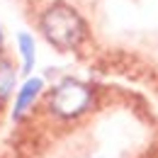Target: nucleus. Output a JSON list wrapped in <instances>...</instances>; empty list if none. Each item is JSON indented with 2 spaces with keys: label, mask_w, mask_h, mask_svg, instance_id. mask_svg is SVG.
Instances as JSON below:
<instances>
[{
  "label": "nucleus",
  "mask_w": 158,
  "mask_h": 158,
  "mask_svg": "<svg viewBox=\"0 0 158 158\" xmlns=\"http://www.w3.org/2000/svg\"><path fill=\"white\" fill-rule=\"evenodd\" d=\"M39 29L44 39L51 46H56L59 51H71L78 49L85 34H88V24L80 17V12L68 5V2H51L39 17Z\"/></svg>",
  "instance_id": "1"
},
{
  "label": "nucleus",
  "mask_w": 158,
  "mask_h": 158,
  "mask_svg": "<svg viewBox=\"0 0 158 158\" xmlns=\"http://www.w3.org/2000/svg\"><path fill=\"white\" fill-rule=\"evenodd\" d=\"M90 102H93V90L85 83L66 78L51 90L49 107H51V112L56 117L73 119V117H78V114H83L90 107Z\"/></svg>",
  "instance_id": "2"
},
{
  "label": "nucleus",
  "mask_w": 158,
  "mask_h": 158,
  "mask_svg": "<svg viewBox=\"0 0 158 158\" xmlns=\"http://www.w3.org/2000/svg\"><path fill=\"white\" fill-rule=\"evenodd\" d=\"M41 88H44V80L41 78H29L24 80V85L20 88V93H17V100H15V119H20L29 107H32V102L39 98Z\"/></svg>",
  "instance_id": "3"
},
{
  "label": "nucleus",
  "mask_w": 158,
  "mask_h": 158,
  "mask_svg": "<svg viewBox=\"0 0 158 158\" xmlns=\"http://www.w3.org/2000/svg\"><path fill=\"white\" fill-rule=\"evenodd\" d=\"M17 49H20V56H22V71H24V73H32L34 61H37L34 37H32L29 32H20V34H17Z\"/></svg>",
  "instance_id": "4"
},
{
  "label": "nucleus",
  "mask_w": 158,
  "mask_h": 158,
  "mask_svg": "<svg viewBox=\"0 0 158 158\" xmlns=\"http://www.w3.org/2000/svg\"><path fill=\"white\" fill-rule=\"evenodd\" d=\"M15 80H17V71H15L12 61L0 54V100H7L12 95Z\"/></svg>",
  "instance_id": "5"
},
{
  "label": "nucleus",
  "mask_w": 158,
  "mask_h": 158,
  "mask_svg": "<svg viewBox=\"0 0 158 158\" xmlns=\"http://www.w3.org/2000/svg\"><path fill=\"white\" fill-rule=\"evenodd\" d=\"M2 41H5V34H2V29H0V46H2Z\"/></svg>",
  "instance_id": "6"
}]
</instances>
